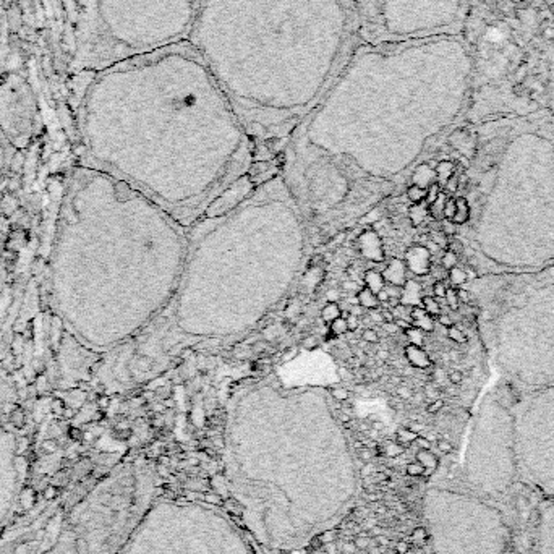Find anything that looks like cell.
Wrapping results in <instances>:
<instances>
[{
  "label": "cell",
  "mask_w": 554,
  "mask_h": 554,
  "mask_svg": "<svg viewBox=\"0 0 554 554\" xmlns=\"http://www.w3.org/2000/svg\"><path fill=\"white\" fill-rule=\"evenodd\" d=\"M457 295H459V300L460 303H472V297L470 294H468L467 290H464V288H457Z\"/></svg>",
  "instance_id": "45"
},
{
  "label": "cell",
  "mask_w": 554,
  "mask_h": 554,
  "mask_svg": "<svg viewBox=\"0 0 554 554\" xmlns=\"http://www.w3.org/2000/svg\"><path fill=\"white\" fill-rule=\"evenodd\" d=\"M356 302L365 310H376L379 306V300L376 294H373L370 288L362 287L359 292H356Z\"/></svg>",
  "instance_id": "17"
},
{
  "label": "cell",
  "mask_w": 554,
  "mask_h": 554,
  "mask_svg": "<svg viewBox=\"0 0 554 554\" xmlns=\"http://www.w3.org/2000/svg\"><path fill=\"white\" fill-rule=\"evenodd\" d=\"M264 348H266V344H264L263 340H258V342H253L251 352L253 353H261V352H264Z\"/></svg>",
  "instance_id": "49"
},
{
  "label": "cell",
  "mask_w": 554,
  "mask_h": 554,
  "mask_svg": "<svg viewBox=\"0 0 554 554\" xmlns=\"http://www.w3.org/2000/svg\"><path fill=\"white\" fill-rule=\"evenodd\" d=\"M405 356H407L408 363H410L413 368L426 370V368H430V366H431L430 355L426 353L421 347H416V345L408 344L405 347Z\"/></svg>",
  "instance_id": "9"
},
{
  "label": "cell",
  "mask_w": 554,
  "mask_h": 554,
  "mask_svg": "<svg viewBox=\"0 0 554 554\" xmlns=\"http://www.w3.org/2000/svg\"><path fill=\"white\" fill-rule=\"evenodd\" d=\"M266 167H268V164L259 162V164L253 166V167L250 169V174H251V175H258V172H261V170H266Z\"/></svg>",
  "instance_id": "51"
},
{
  "label": "cell",
  "mask_w": 554,
  "mask_h": 554,
  "mask_svg": "<svg viewBox=\"0 0 554 554\" xmlns=\"http://www.w3.org/2000/svg\"><path fill=\"white\" fill-rule=\"evenodd\" d=\"M442 191V186L438 183V182H434V183H431L430 186H428V188H426V198H425V203L426 204H428V206H430V204L434 201V200H436L438 198V196H439V193Z\"/></svg>",
  "instance_id": "29"
},
{
  "label": "cell",
  "mask_w": 554,
  "mask_h": 554,
  "mask_svg": "<svg viewBox=\"0 0 554 554\" xmlns=\"http://www.w3.org/2000/svg\"><path fill=\"white\" fill-rule=\"evenodd\" d=\"M438 321H439V324H441V326H444L446 329L454 324V322H452V318H450L449 314H442V313L438 316Z\"/></svg>",
  "instance_id": "44"
},
{
  "label": "cell",
  "mask_w": 554,
  "mask_h": 554,
  "mask_svg": "<svg viewBox=\"0 0 554 554\" xmlns=\"http://www.w3.org/2000/svg\"><path fill=\"white\" fill-rule=\"evenodd\" d=\"M446 303H447V306H449V308L450 310H452V311H457L459 310V306H460V300H459V295H457V288H454V287H447V290H446Z\"/></svg>",
  "instance_id": "26"
},
{
  "label": "cell",
  "mask_w": 554,
  "mask_h": 554,
  "mask_svg": "<svg viewBox=\"0 0 554 554\" xmlns=\"http://www.w3.org/2000/svg\"><path fill=\"white\" fill-rule=\"evenodd\" d=\"M449 381H450V384H454V386L462 384V381H464V373H462V371H459V370L450 371V373H449Z\"/></svg>",
  "instance_id": "39"
},
{
  "label": "cell",
  "mask_w": 554,
  "mask_h": 554,
  "mask_svg": "<svg viewBox=\"0 0 554 554\" xmlns=\"http://www.w3.org/2000/svg\"><path fill=\"white\" fill-rule=\"evenodd\" d=\"M329 332L334 337H339V336H344L348 332V324H347V319L344 316L337 318L336 321L331 322V328H329Z\"/></svg>",
  "instance_id": "24"
},
{
  "label": "cell",
  "mask_w": 554,
  "mask_h": 554,
  "mask_svg": "<svg viewBox=\"0 0 554 554\" xmlns=\"http://www.w3.org/2000/svg\"><path fill=\"white\" fill-rule=\"evenodd\" d=\"M447 198L449 194L442 190L439 193V196L436 200H434L430 206H428V214L434 219L438 220V222H441V220H444V208H446V203H447Z\"/></svg>",
  "instance_id": "14"
},
{
  "label": "cell",
  "mask_w": 554,
  "mask_h": 554,
  "mask_svg": "<svg viewBox=\"0 0 554 554\" xmlns=\"http://www.w3.org/2000/svg\"><path fill=\"white\" fill-rule=\"evenodd\" d=\"M405 271H407V266H405L404 261L392 259L390 264L386 268V272H382V276H384V280H387L389 284L397 285V287H402L407 282Z\"/></svg>",
  "instance_id": "7"
},
{
  "label": "cell",
  "mask_w": 554,
  "mask_h": 554,
  "mask_svg": "<svg viewBox=\"0 0 554 554\" xmlns=\"http://www.w3.org/2000/svg\"><path fill=\"white\" fill-rule=\"evenodd\" d=\"M36 104L29 83L20 73H8L0 80V128L23 136L32 126Z\"/></svg>",
  "instance_id": "5"
},
{
  "label": "cell",
  "mask_w": 554,
  "mask_h": 554,
  "mask_svg": "<svg viewBox=\"0 0 554 554\" xmlns=\"http://www.w3.org/2000/svg\"><path fill=\"white\" fill-rule=\"evenodd\" d=\"M446 334H447V337L450 340H452V342H457V344H465L467 342V337L464 334V331L460 328H457V326H454V324L450 328H447Z\"/></svg>",
  "instance_id": "27"
},
{
  "label": "cell",
  "mask_w": 554,
  "mask_h": 554,
  "mask_svg": "<svg viewBox=\"0 0 554 554\" xmlns=\"http://www.w3.org/2000/svg\"><path fill=\"white\" fill-rule=\"evenodd\" d=\"M457 264H459V254H455L454 251H450V250H446L444 254H442V258H441V266L444 268L446 271H449V269L455 268Z\"/></svg>",
  "instance_id": "25"
},
{
  "label": "cell",
  "mask_w": 554,
  "mask_h": 554,
  "mask_svg": "<svg viewBox=\"0 0 554 554\" xmlns=\"http://www.w3.org/2000/svg\"><path fill=\"white\" fill-rule=\"evenodd\" d=\"M362 340L366 344H378L379 342V334L374 329L368 328L362 332Z\"/></svg>",
  "instance_id": "30"
},
{
  "label": "cell",
  "mask_w": 554,
  "mask_h": 554,
  "mask_svg": "<svg viewBox=\"0 0 554 554\" xmlns=\"http://www.w3.org/2000/svg\"><path fill=\"white\" fill-rule=\"evenodd\" d=\"M425 392H426V397H428V399H433V400L439 399V397H438L439 390H438V389H434L433 386H426V387H425Z\"/></svg>",
  "instance_id": "47"
},
{
  "label": "cell",
  "mask_w": 554,
  "mask_h": 554,
  "mask_svg": "<svg viewBox=\"0 0 554 554\" xmlns=\"http://www.w3.org/2000/svg\"><path fill=\"white\" fill-rule=\"evenodd\" d=\"M405 266L416 276H426L431 271V251L423 245H413L405 251Z\"/></svg>",
  "instance_id": "6"
},
{
  "label": "cell",
  "mask_w": 554,
  "mask_h": 554,
  "mask_svg": "<svg viewBox=\"0 0 554 554\" xmlns=\"http://www.w3.org/2000/svg\"><path fill=\"white\" fill-rule=\"evenodd\" d=\"M407 198L410 200L413 204H420V203H425V198H426V188H421V186L418 185H410L407 188Z\"/></svg>",
  "instance_id": "22"
},
{
  "label": "cell",
  "mask_w": 554,
  "mask_h": 554,
  "mask_svg": "<svg viewBox=\"0 0 554 554\" xmlns=\"http://www.w3.org/2000/svg\"><path fill=\"white\" fill-rule=\"evenodd\" d=\"M405 337L408 339V342L412 345L421 347L425 344V332L415 326H410L408 329H405Z\"/></svg>",
  "instance_id": "21"
},
{
  "label": "cell",
  "mask_w": 554,
  "mask_h": 554,
  "mask_svg": "<svg viewBox=\"0 0 554 554\" xmlns=\"http://www.w3.org/2000/svg\"><path fill=\"white\" fill-rule=\"evenodd\" d=\"M201 0H73L70 68L78 75L188 42Z\"/></svg>",
  "instance_id": "2"
},
{
  "label": "cell",
  "mask_w": 554,
  "mask_h": 554,
  "mask_svg": "<svg viewBox=\"0 0 554 554\" xmlns=\"http://www.w3.org/2000/svg\"><path fill=\"white\" fill-rule=\"evenodd\" d=\"M447 250L454 251L455 254H462L464 253V245L460 240H457V238H449V243H447Z\"/></svg>",
  "instance_id": "36"
},
{
  "label": "cell",
  "mask_w": 554,
  "mask_h": 554,
  "mask_svg": "<svg viewBox=\"0 0 554 554\" xmlns=\"http://www.w3.org/2000/svg\"><path fill=\"white\" fill-rule=\"evenodd\" d=\"M136 530L123 554H251L237 525L206 502H157Z\"/></svg>",
  "instance_id": "3"
},
{
  "label": "cell",
  "mask_w": 554,
  "mask_h": 554,
  "mask_svg": "<svg viewBox=\"0 0 554 554\" xmlns=\"http://www.w3.org/2000/svg\"><path fill=\"white\" fill-rule=\"evenodd\" d=\"M447 277H449L450 284H452V285H464L467 282V279H468L467 271L462 269V268H459V266L449 269L447 271Z\"/></svg>",
  "instance_id": "23"
},
{
  "label": "cell",
  "mask_w": 554,
  "mask_h": 554,
  "mask_svg": "<svg viewBox=\"0 0 554 554\" xmlns=\"http://www.w3.org/2000/svg\"><path fill=\"white\" fill-rule=\"evenodd\" d=\"M441 232L450 238V237H454L457 234V225L452 222V220H446V222L441 225Z\"/></svg>",
  "instance_id": "34"
},
{
  "label": "cell",
  "mask_w": 554,
  "mask_h": 554,
  "mask_svg": "<svg viewBox=\"0 0 554 554\" xmlns=\"http://www.w3.org/2000/svg\"><path fill=\"white\" fill-rule=\"evenodd\" d=\"M410 319H412V326L421 329L423 332L434 331V318L430 316V314L426 313L421 306H412Z\"/></svg>",
  "instance_id": "11"
},
{
  "label": "cell",
  "mask_w": 554,
  "mask_h": 554,
  "mask_svg": "<svg viewBox=\"0 0 554 554\" xmlns=\"http://www.w3.org/2000/svg\"><path fill=\"white\" fill-rule=\"evenodd\" d=\"M434 172H436L438 183L444 186V183L455 174V162L454 160H439L438 166L434 167Z\"/></svg>",
  "instance_id": "15"
},
{
  "label": "cell",
  "mask_w": 554,
  "mask_h": 554,
  "mask_svg": "<svg viewBox=\"0 0 554 554\" xmlns=\"http://www.w3.org/2000/svg\"><path fill=\"white\" fill-rule=\"evenodd\" d=\"M366 44H400L459 36L467 0H352Z\"/></svg>",
  "instance_id": "4"
},
{
  "label": "cell",
  "mask_w": 554,
  "mask_h": 554,
  "mask_svg": "<svg viewBox=\"0 0 554 554\" xmlns=\"http://www.w3.org/2000/svg\"><path fill=\"white\" fill-rule=\"evenodd\" d=\"M190 44L232 107L310 109L360 44L352 0H201Z\"/></svg>",
  "instance_id": "1"
},
{
  "label": "cell",
  "mask_w": 554,
  "mask_h": 554,
  "mask_svg": "<svg viewBox=\"0 0 554 554\" xmlns=\"http://www.w3.org/2000/svg\"><path fill=\"white\" fill-rule=\"evenodd\" d=\"M360 250H362V253L365 254V256L370 258V259H379L376 256V253H379L382 256V253H381L382 248H381L379 238H378L376 234L373 232V230H371V232H365L360 237Z\"/></svg>",
  "instance_id": "8"
},
{
  "label": "cell",
  "mask_w": 554,
  "mask_h": 554,
  "mask_svg": "<svg viewBox=\"0 0 554 554\" xmlns=\"http://www.w3.org/2000/svg\"><path fill=\"white\" fill-rule=\"evenodd\" d=\"M428 204L426 203H420V204H413V206L410 208V212H408V219H410V222L418 227L425 222V219L428 217Z\"/></svg>",
  "instance_id": "18"
},
{
  "label": "cell",
  "mask_w": 554,
  "mask_h": 554,
  "mask_svg": "<svg viewBox=\"0 0 554 554\" xmlns=\"http://www.w3.org/2000/svg\"><path fill=\"white\" fill-rule=\"evenodd\" d=\"M340 316H342V310H340V305L336 302H329L324 308L321 310V319L324 321L326 324H331L332 321H336Z\"/></svg>",
  "instance_id": "19"
},
{
  "label": "cell",
  "mask_w": 554,
  "mask_h": 554,
  "mask_svg": "<svg viewBox=\"0 0 554 554\" xmlns=\"http://www.w3.org/2000/svg\"><path fill=\"white\" fill-rule=\"evenodd\" d=\"M548 2H554V0H548Z\"/></svg>",
  "instance_id": "54"
},
{
  "label": "cell",
  "mask_w": 554,
  "mask_h": 554,
  "mask_svg": "<svg viewBox=\"0 0 554 554\" xmlns=\"http://www.w3.org/2000/svg\"><path fill=\"white\" fill-rule=\"evenodd\" d=\"M430 240L434 245H438L439 248H447L449 237H446L444 234L441 232V230H431V232H430Z\"/></svg>",
  "instance_id": "28"
},
{
  "label": "cell",
  "mask_w": 554,
  "mask_h": 554,
  "mask_svg": "<svg viewBox=\"0 0 554 554\" xmlns=\"http://www.w3.org/2000/svg\"><path fill=\"white\" fill-rule=\"evenodd\" d=\"M331 396L336 400H339V402H345L348 399V390L344 387H334V389H331Z\"/></svg>",
  "instance_id": "37"
},
{
  "label": "cell",
  "mask_w": 554,
  "mask_h": 554,
  "mask_svg": "<svg viewBox=\"0 0 554 554\" xmlns=\"http://www.w3.org/2000/svg\"><path fill=\"white\" fill-rule=\"evenodd\" d=\"M459 180H460V175L455 172V174H454L452 177H450L449 180L444 183V188H446L447 194H449V193H455V191L459 190Z\"/></svg>",
  "instance_id": "31"
},
{
  "label": "cell",
  "mask_w": 554,
  "mask_h": 554,
  "mask_svg": "<svg viewBox=\"0 0 554 554\" xmlns=\"http://www.w3.org/2000/svg\"><path fill=\"white\" fill-rule=\"evenodd\" d=\"M381 314H382V321H384V322H394V313H392V310L382 308Z\"/></svg>",
  "instance_id": "48"
},
{
  "label": "cell",
  "mask_w": 554,
  "mask_h": 554,
  "mask_svg": "<svg viewBox=\"0 0 554 554\" xmlns=\"http://www.w3.org/2000/svg\"><path fill=\"white\" fill-rule=\"evenodd\" d=\"M421 285L416 280H407L404 288H402V297H400V303L407 306H420L421 303Z\"/></svg>",
  "instance_id": "10"
},
{
  "label": "cell",
  "mask_w": 554,
  "mask_h": 554,
  "mask_svg": "<svg viewBox=\"0 0 554 554\" xmlns=\"http://www.w3.org/2000/svg\"><path fill=\"white\" fill-rule=\"evenodd\" d=\"M345 319H347V324H348V331H355L356 326H359V316H355V314L348 313V316Z\"/></svg>",
  "instance_id": "43"
},
{
  "label": "cell",
  "mask_w": 554,
  "mask_h": 554,
  "mask_svg": "<svg viewBox=\"0 0 554 554\" xmlns=\"http://www.w3.org/2000/svg\"><path fill=\"white\" fill-rule=\"evenodd\" d=\"M446 392H447L449 396H455V394H457L455 387H452V386H450V387H446Z\"/></svg>",
  "instance_id": "53"
},
{
  "label": "cell",
  "mask_w": 554,
  "mask_h": 554,
  "mask_svg": "<svg viewBox=\"0 0 554 554\" xmlns=\"http://www.w3.org/2000/svg\"><path fill=\"white\" fill-rule=\"evenodd\" d=\"M438 447L442 450V452H450V450H452V444H450V442L449 441H446V439H439L438 441Z\"/></svg>",
  "instance_id": "46"
},
{
  "label": "cell",
  "mask_w": 554,
  "mask_h": 554,
  "mask_svg": "<svg viewBox=\"0 0 554 554\" xmlns=\"http://www.w3.org/2000/svg\"><path fill=\"white\" fill-rule=\"evenodd\" d=\"M371 313H370V319L371 321H374V322H378V324H381V322H384V321H382V314H381V311H374V310H370Z\"/></svg>",
  "instance_id": "50"
},
{
  "label": "cell",
  "mask_w": 554,
  "mask_h": 554,
  "mask_svg": "<svg viewBox=\"0 0 554 554\" xmlns=\"http://www.w3.org/2000/svg\"><path fill=\"white\" fill-rule=\"evenodd\" d=\"M363 282H365V287L370 288L373 294H378V292L382 290V288H384L386 280H384V276H382L381 272L371 269V271H366L365 272Z\"/></svg>",
  "instance_id": "13"
},
{
  "label": "cell",
  "mask_w": 554,
  "mask_h": 554,
  "mask_svg": "<svg viewBox=\"0 0 554 554\" xmlns=\"http://www.w3.org/2000/svg\"><path fill=\"white\" fill-rule=\"evenodd\" d=\"M303 348H305V350H316V348H318V337L316 336H308V337H305L303 339Z\"/></svg>",
  "instance_id": "38"
},
{
  "label": "cell",
  "mask_w": 554,
  "mask_h": 554,
  "mask_svg": "<svg viewBox=\"0 0 554 554\" xmlns=\"http://www.w3.org/2000/svg\"><path fill=\"white\" fill-rule=\"evenodd\" d=\"M412 180H413V185H418L421 188H428L431 183L438 182L436 172H434V169H431L428 164H421L416 167L412 175Z\"/></svg>",
  "instance_id": "12"
},
{
  "label": "cell",
  "mask_w": 554,
  "mask_h": 554,
  "mask_svg": "<svg viewBox=\"0 0 554 554\" xmlns=\"http://www.w3.org/2000/svg\"><path fill=\"white\" fill-rule=\"evenodd\" d=\"M470 219V206H468V201L464 198V196H459L455 198V216L452 219V222L455 225H464L468 222Z\"/></svg>",
  "instance_id": "16"
},
{
  "label": "cell",
  "mask_w": 554,
  "mask_h": 554,
  "mask_svg": "<svg viewBox=\"0 0 554 554\" xmlns=\"http://www.w3.org/2000/svg\"><path fill=\"white\" fill-rule=\"evenodd\" d=\"M455 216V198H447L446 208H444V219L452 220Z\"/></svg>",
  "instance_id": "32"
},
{
  "label": "cell",
  "mask_w": 554,
  "mask_h": 554,
  "mask_svg": "<svg viewBox=\"0 0 554 554\" xmlns=\"http://www.w3.org/2000/svg\"><path fill=\"white\" fill-rule=\"evenodd\" d=\"M376 297H378L379 303H387V302H389V294H387L386 288H382L381 292H378V294H376Z\"/></svg>",
  "instance_id": "52"
},
{
  "label": "cell",
  "mask_w": 554,
  "mask_h": 554,
  "mask_svg": "<svg viewBox=\"0 0 554 554\" xmlns=\"http://www.w3.org/2000/svg\"><path fill=\"white\" fill-rule=\"evenodd\" d=\"M396 394H397L400 399L408 400V399H412L413 392H412V389H410V387H407V386H404V384H400V386L396 389Z\"/></svg>",
  "instance_id": "41"
},
{
  "label": "cell",
  "mask_w": 554,
  "mask_h": 554,
  "mask_svg": "<svg viewBox=\"0 0 554 554\" xmlns=\"http://www.w3.org/2000/svg\"><path fill=\"white\" fill-rule=\"evenodd\" d=\"M319 235L322 238H329V240H331L332 237L337 235V229L334 225H331V224H324V225H321V229H319Z\"/></svg>",
  "instance_id": "35"
},
{
  "label": "cell",
  "mask_w": 554,
  "mask_h": 554,
  "mask_svg": "<svg viewBox=\"0 0 554 554\" xmlns=\"http://www.w3.org/2000/svg\"><path fill=\"white\" fill-rule=\"evenodd\" d=\"M421 308L430 314V316L433 318H438L441 314V305L438 302L436 297H428V295H423L421 298Z\"/></svg>",
  "instance_id": "20"
},
{
  "label": "cell",
  "mask_w": 554,
  "mask_h": 554,
  "mask_svg": "<svg viewBox=\"0 0 554 554\" xmlns=\"http://www.w3.org/2000/svg\"><path fill=\"white\" fill-rule=\"evenodd\" d=\"M340 287H342V290H345V292H359L360 290V287L355 280H344V282L340 284Z\"/></svg>",
  "instance_id": "42"
},
{
  "label": "cell",
  "mask_w": 554,
  "mask_h": 554,
  "mask_svg": "<svg viewBox=\"0 0 554 554\" xmlns=\"http://www.w3.org/2000/svg\"><path fill=\"white\" fill-rule=\"evenodd\" d=\"M446 290H447V287H446L444 282H442V280H436V282L433 284V295L436 298H444Z\"/></svg>",
  "instance_id": "33"
},
{
  "label": "cell",
  "mask_w": 554,
  "mask_h": 554,
  "mask_svg": "<svg viewBox=\"0 0 554 554\" xmlns=\"http://www.w3.org/2000/svg\"><path fill=\"white\" fill-rule=\"evenodd\" d=\"M442 407H444V402H442L441 399L431 400V402L428 404V407H426V412H428V413H438Z\"/></svg>",
  "instance_id": "40"
}]
</instances>
